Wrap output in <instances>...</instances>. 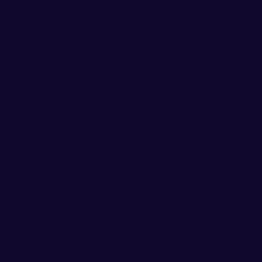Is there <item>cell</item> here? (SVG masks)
<instances>
[]
</instances>
